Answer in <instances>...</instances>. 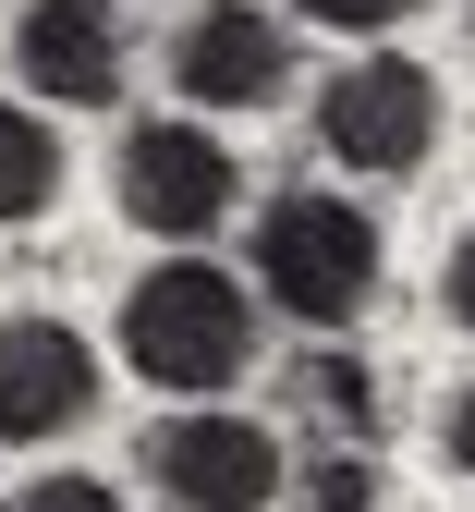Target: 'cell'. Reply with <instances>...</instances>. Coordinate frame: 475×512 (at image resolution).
<instances>
[{
    "instance_id": "1",
    "label": "cell",
    "mask_w": 475,
    "mask_h": 512,
    "mask_svg": "<svg viewBox=\"0 0 475 512\" xmlns=\"http://www.w3.org/2000/svg\"><path fill=\"white\" fill-rule=\"evenodd\" d=\"M122 366L147 391H232L256 366V293L232 269H208V256H159L122 293Z\"/></svg>"
},
{
    "instance_id": "2",
    "label": "cell",
    "mask_w": 475,
    "mask_h": 512,
    "mask_svg": "<svg viewBox=\"0 0 475 512\" xmlns=\"http://www.w3.org/2000/svg\"><path fill=\"white\" fill-rule=\"evenodd\" d=\"M256 293L305 317V330H342V317L378 293V220L342 196H268L256 220Z\"/></svg>"
},
{
    "instance_id": "3",
    "label": "cell",
    "mask_w": 475,
    "mask_h": 512,
    "mask_svg": "<svg viewBox=\"0 0 475 512\" xmlns=\"http://www.w3.org/2000/svg\"><path fill=\"white\" fill-rule=\"evenodd\" d=\"M317 135H329V159L366 171V183L427 171V147H439V74L402 61V49H366V61H342V74L317 86Z\"/></svg>"
},
{
    "instance_id": "4",
    "label": "cell",
    "mask_w": 475,
    "mask_h": 512,
    "mask_svg": "<svg viewBox=\"0 0 475 512\" xmlns=\"http://www.w3.org/2000/svg\"><path fill=\"white\" fill-rule=\"evenodd\" d=\"M110 183H122V220L183 256V244H208L232 220V183L244 171H232V147L208 135V122H134L122 159H110Z\"/></svg>"
},
{
    "instance_id": "5",
    "label": "cell",
    "mask_w": 475,
    "mask_h": 512,
    "mask_svg": "<svg viewBox=\"0 0 475 512\" xmlns=\"http://www.w3.org/2000/svg\"><path fill=\"white\" fill-rule=\"evenodd\" d=\"M147 476L183 500V512H268L281 500V439L256 415H159L147 427Z\"/></svg>"
},
{
    "instance_id": "6",
    "label": "cell",
    "mask_w": 475,
    "mask_h": 512,
    "mask_svg": "<svg viewBox=\"0 0 475 512\" xmlns=\"http://www.w3.org/2000/svg\"><path fill=\"white\" fill-rule=\"evenodd\" d=\"M98 415V354L74 317H0V439H61Z\"/></svg>"
},
{
    "instance_id": "7",
    "label": "cell",
    "mask_w": 475,
    "mask_h": 512,
    "mask_svg": "<svg viewBox=\"0 0 475 512\" xmlns=\"http://www.w3.org/2000/svg\"><path fill=\"white\" fill-rule=\"evenodd\" d=\"M171 86L195 110H268L293 86V37L268 25L256 0H208V13L183 25V49H171Z\"/></svg>"
},
{
    "instance_id": "8",
    "label": "cell",
    "mask_w": 475,
    "mask_h": 512,
    "mask_svg": "<svg viewBox=\"0 0 475 512\" xmlns=\"http://www.w3.org/2000/svg\"><path fill=\"white\" fill-rule=\"evenodd\" d=\"M13 61H25V86L61 98V110H110L122 74H134V49H122V13H110V0H25Z\"/></svg>"
},
{
    "instance_id": "9",
    "label": "cell",
    "mask_w": 475,
    "mask_h": 512,
    "mask_svg": "<svg viewBox=\"0 0 475 512\" xmlns=\"http://www.w3.org/2000/svg\"><path fill=\"white\" fill-rule=\"evenodd\" d=\"M49 196H61V135H49L25 98H0V232L37 220Z\"/></svg>"
},
{
    "instance_id": "10",
    "label": "cell",
    "mask_w": 475,
    "mask_h": 512,
    "mask_svg": "<svg viewBox=\"0 0 475 512\" xmlns=\"http://www.w3.org/2000/svg\"><path fill=\"white\" fill-rule=\"evenodd\" d=\"M293 403H305L317 427H342V439L378 452V378H366L354 354H305V366H293Z\"/></svg>"
},
{
    "instance_id": "11",
    "label": "cell",
    "mask_w": 475,
    "mask_h": 512,
    "mask_svg": "<svg viewBox=\"0 0 475 512\" xmlns=\"http://www.w3.org/2000/svg\"><path fill=\"white\" fill-rule=\"evenodd\" d=\"M305 512H378V452L366 439H342V452L305 464Z\"/></svg>"
},
{
    "instance_id": "12",
    "label": "cell",
    "mask_w": 475,
    "mask_h": 512,
    "mask_svg": "<svg viewBox=\"0 0 475 512\" xmlns=\"http://www.w3.org/2000/svg\"><path fill=\"white\" fill-rule=\"evenodd\" d=\"M0 512H122V500H110L98 476H25V488L0 500Z\"/></svg>"
},
{
    "instance_id": "13",
    "label": "cell",
    "mask_w": 475,
    "mask_h": 512,
    "mask_svg": "<svg viewBox=\"0 0 475 512\" xmlns=\"http://www.w3.org/2000/svg\"><path fill=\"white\" fill-rule=\"evenodd\" d=\"M305 25H342V37H378V25H402L415 0H293Z\"/></svg>"
},
{
    "instance_id": "14",
    "label": "cell",
    "mask_w": 475,
    "mask_h": 512,
    "mask_svg": "<svg viewBox=\"0 0 475 512\" xmlns=\"http://www.w3.org/2000/svg\"><path fill=\"white\" fill-rule=\"evenodd\" d=\"M439 305L475 330V220H463V244H451V269H439Z\"/></svg>"
},
{
    "instance_id": "15",
    "label": "cell",
    "mask_w": 475,
    "mask_h": 512,
    "mask_svg": "<svg viewBox=\"0 0 475 512\" xmlns=\"http://www.w3.org/2000/svg\"><path fill=\"white\" fill-rule=\"evenodd\" d=\"M439 452L475 476V378H463V391H451V415H439Z\"/></svg>"
}]
</instances>
